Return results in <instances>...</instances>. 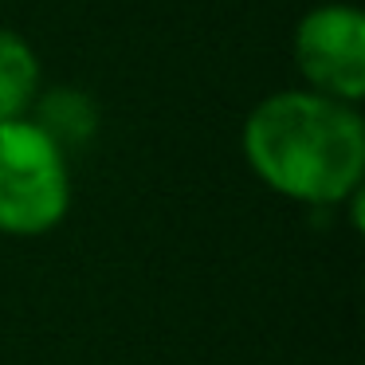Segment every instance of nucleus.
Instances as JSON below:
<instances>
[{"label":"nucleus","mask_w":365,"mask_h":365,"mask_svg":"<svg viewBox=\"0 0 365 365\" xmlns=\"http://www.w3.org/2000/svg\"><path fill=\"white\" fill-rule=\"evenodd\" d=\"M244 153L275 192L307 205H338L361 181L365 130L349 103L314 91H283L252 110Z\"/></svg>","instance_id":"f257e3e1"},{"label":"nucleus","mask_w":365,"mask_h":365,"mask_svg":"<svg viewBox=\"0 0 365 365\" xmlns=\"http://www.w3.org/2000/svg\"><path fill=\"white\" fill-rule=\"evenodd\" d=\"M67 200L63 150L24 118L0 122V232L40 236L63 220Z\"/></svg>","instance_id":"f03ea898"},{"label":"nucleus","mask_w":365,"mask_h":365,"mask_svg":"<svg viewBox=\"0 0 365 365\" xmlns=\"http://www.w3.org/2000/svg\"><path fill=\"white\" fill-rule=\"evenodd\" d=\"M294 63L314 95L357 103L365 95V20L357 9L326 4L294 28Z\"/></svg>","instance_id":"7ed1b4c3"},{"label":"nucleus","mask_w":365,"mask_h":365,"mask_svg":"<svg viewBox=\"0 0 365 365\" xmlns=\"http://www.w3.org/2000/svg\"><path fill=\"white\" fill-rule=\"evenodd\" d=\"M32 126H40L59 150H71V145H83L95 138V126H98V114H95V103H91L83 91H51V95L40 98L36 106V118Z\"/></svg>","instance_id":"20e7f679"},{"label":"nucleus","mask_w":365,"mask_h":365,"mask_svg":"<svg viewBox=\"0 0 365 365\" xmlns=\"http://www.w3.org/2000/svg\"><path fill=\"white\" fill-rule=\"evenodd\" d=\"M40 91V63L36 51L16 32L0 28V122L20 118Z\"/></svg>","instance_id":"39448f33"}]
</instances>
